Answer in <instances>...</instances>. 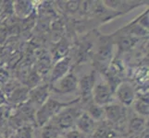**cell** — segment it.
Returning a JSON list of instances; mask_svg holds the SVG:
<instances>
[{"label":"cell","instance_id":"7","mask_svg":"<svg viewBox=\"0 0 149 138\" xmlns=\"http://www.w3.org/2000/svg\"><path fill=\"white\" fill-rule=\"evenodd\" d=\"M95 83V72L93 71L88 75H85L78 82V89L81 92V98L84 100H88L92 98V92Z\"/></svg>","mask_w":149,"mask_h":138},{"label":"cell","instance_id":"2","mask_svg":"<svg viewBox=\"0 0 149 138\" xmlns=\"http://www.w3.org/2000/svg\"><path fill=\"white\" fill-rule=\"evenodd\" d=\"M74 105V104H73ZM70 105L69 107H66L63 110H61L58 114L50 122L54 124L60 131L70 129L73 125H75V122L78 119V117L81 113V111L79 108Z\"/></svg>","mask_w":149,"mask_h":138},{"label":"cell","instance_id":"3","mask_svg":"<svg viewBox=\"0 0 149 138\" xmlns=\"http://www.w3.org/2000/svg\"><path fill=\"white\" fill-rule=\"evenodd\" d=\"M113 93L111 87L109 83L100 81L98 83H95L92 97H93L94 103L101 107H105L110 104L113 100Z\"/></svg>","mask_w":149,"mask_h":138},{"label":"cell","instance_id":"22","mask_svg":"<svg viewBox=\"0 0 149 138\" xmlns=\"http://www.w3.org/2000/svg\"><path fill=\"white\" fill-rule=\"evenodd\" d=\"M58 138H64V137H62V136H59Z\"/></svg>","mask_w":149,"mask_h":138},{"label":"cell","instance_id":"17","mask_svg":"<svg viewBox=\"0 0 149 138\" xmlns=\"http://www.w3.org/2000/svg\"><path fill=\"white\" fill-rule=\"evenodd\" d=\"M146 127V120L143 117H134L131 120L130 122V129L133 132L140 133Z\"/></svg>","mask_w":149,"mask_h":138},{"label":"cell","instance_id":"16","mask_svg":"<svg viewBox=\"0 0 149 138\" xmlns=\"http://www.w3.org/2000/svg\"><path fill=\"white\" fill-rule=\"evenodd\" d=\"M92 135V138H113L115 137L116 134L109 127L104 126L95 129Z\"/></svg>","mask_w":149,"mask_h":138},{"label":"cell","instance_id":"1","mask_svg":"<svg viewBox=\"0 0 149 138\" xmlns=\"http://www.w3.org/2000/svg\"><path fill=\"white\" fill-rule=\"evenodd\" d=\"M79 100L80 99H76L69 102H60L56 100L49 98L35 112L34 121L39 127H43L52 120L61 110L70 105L76 104L77 102H79Z\"/></svg>","mask_w":149,"mask_h":138},{"label":"cell","instance_id":"14","mask_svg":"<svg viewBox=\"0 0 149 138\" xmlns=\"http://www.w3.org/2000/svg\"><path fill=\"white\" fill-rule=\"evenodd\" d=\"M33 9L32 3L29 1H19L15 5V10L19 17L25 18L31 13Z\"/></svg>","mask_w":149,"mask_h":138},{"label":"cell","instance_id":"19","mask_svg":"<svg viewBox=\"0 0 149 138\" xmlns=\"http://www.w3.org/2000/svg\"><path fill=\"white\" fill-rule=\"evenodd\" d=\"M65 138H89V136L83 134L77 129H71L67 132Z\"/></svg>","mask_w":149,"mask_h":138},{"label":"cell","instance_id":"12","mask_svg":"<svg viewBox=\"0 0 149 138\" xmlns=\"http://www.w3.org/2000/svg\"><path fill=\"white\" fill-rule=\"evenodd\" d=\"M60 132L61 131L54 124L49 122L42 127L41 137L42 138H58Z\"/></svg>","mask_w":149,"mask_h":138},{"label":"cell","instance_id":"21","mask_svg":"<svg viewBox=\"0 0 149 138\" xmlns=\"http://www.w3.org/2000/svg\"><path fill=\"white\" fill-rule=\"evenodd\" d=\"M8 110L4 107H0V124L4 122L8 117Z\"/></svg>","mask_w":149,"mask_h":138},{"label":"cell","instance_id":"20","mask_svg":"<svg viewBox=\"0 0 149 138\" xmlns=\"http://www.w3.org/2000/svg\"><path fill=\"white\" fill-rule=\"evenodd\" d=\"M80 7V2L79 1H70L67 3L66 8L69 12H75L79 9Z\"/></svg>","mask_w":149,"mask_h":138},{"label":"cell","instance_id":"9","mask_svg":"<svg viewBox=\"0 0 149 138\" xmlns=\"http://www.w3.org/2000/svg\"><path fill=\"white\" fill-rule=\"evenodd\" d=\"M75 125L77 127V130H79L86 135H92L96 129L95 121L92 119L86 111H83L80 114L75 122Z\"/></svg>","mask_w":149,"mask_h":138},{"label":"cell","instance_id":"10","mask_svg":"<svg viewBox=\"0 0 149 138\" xmlns=\"http://www.w3.org/2000/svg\"><path fill=\"white\" fill-rule=\"evenodd\" d=\"M105 117L111 122H119L125 117L126 110L121 104L110 103L104 107Z\"/></svg>","mask_w":149,"mask_h":138},{"label":"cell","instance_id":"8","mask_svg":"<svg viewBox=\"0 0 149 138\" xmlns=\"http://www.w3.org/2000/svg\"><path fill=\"white\" fill-rule=\"evenodd\" d=\"M70 67V57H63L55 63L52 71L50 74V82L51 84L56 82V80L60 79L69 73Z\"/></svg>","mask_w":149,"mask_h":138},{"label":"cell","instance_id":"13","mask_svg":"<svg viewBox=\"0 0 149 138\" xmlns=\"http://www.w3.org/2000/svg\"><path fill=\"white\" fill-rule=\"evenodd\" d=\"M87 113L94 121H101L105 118V111L104 107H101L99 105H96L95 103H92L89 105L87 109Z\"/></svg>","mask_w":149,"mask_h":138},{"label":"cell","instance_id":"4","mask_svg":"<svg viewBox=\"0 0 149 138\" xmlns=\"http://www.w3.org/2000/svg\"><path fill=\"white\" fill-rule=\"evenodd\" d=\"M78 82L79 80L74 74L68 73L63 78L51 84L50 89L58 94L72 93L78 89Z\"/></svg>","mask_w":149,"mask_h":138},{"label":"cell","instance_id":"5","mask_svg":"<svg viewBox=\"0 0 149 138\" xmlns=\"http://www.w3.org/2000/svg\"><path fill=\"white\" fill-rule=\"evenodd\" d=\"M50 91L51 89L49 85H38L33 89H30L28 102L37 111L49 99Z\"/></svg>","mask_w":149,"mask_h":138},{"label":"cell","instance_id":"15","mask_svg":"<svg viewBox=\"0 0 149 138\" xmlns=\"http://www.w3.org/2000/svg\"><path fill=\"white\" fill-rule=\"evenodd\" d=\"M134 108L138 114L142 116H147L148 115V96L145 97V98L138 99L137 100H134Z\"/></svg>","mask_w":149,"mask_h":138},{"label":"cell","instance_id":"18","mask_svg":"<svg viewBox=\"0 0 149 138\" xmlns=\"http://www.w3.org/2000/svg\"><path fill=\"white\" fill-rule=\"evenodd\" d=\"M14 138H33L32 129L28 126L22 127L17 131Z\"/></svg>","mask_w":149,"mask_h":138},{"label":"cell","instance_id":"6","mask_svg":"<svg viewBox=\"0 0 149 138\" xmlns=\"http://www.w3.org/2000/svg\"><path fill=\"white\" fill-rule=\"evenodd\" d=\"M114 93L122 106H130L135 100V90L129 83H120L115 89Z\"/></svg>","mask_w":149,"mask_h":138},{"label":"cell","instance_id":"11","mask_svg":"<svg viewBox=\"0 0 149 138\" xmlns=\"http://www.w3.org/2000/svg\"><path fill=\"white\" fill-rule=\"evenodd\" d=\"M29 92L30 89L26 86L17 87V88H15L10 92V95L8 97V101L14 105L23 104L28 100Z\"/></svg>","mask_w":149,"mask_h":138}]
</instances>
